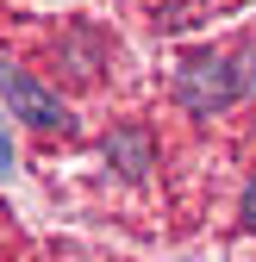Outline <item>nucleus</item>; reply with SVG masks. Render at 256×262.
<instances>
[{
	"instance_id": "f257e3e1",
	"label": "nucleus",
	"mask_w": 256,
	"mask_h": 262,
	"mask_svg": "<svg viewBox=\"0 0 256 262\" xmlns=\"http://www.w3.org/2000/svg\"><path fill=\"white\" fill-rule=\"evenodd\" d=\"M231 94H238V75H231V62H219V56H200V62H181V69H175V100L194 119L225 113Z\"/></svg>"
},
{
	"instance_id": "f03ea898",
	"label": "nucleus",
	"mask_w": 256,
	"mask_h": 262,
	"mask_svg": "<svg viewBox=\"0 0 256 262\" xmlns=\"http://www.w3.org/2000/svg\"><path fill=\"white\" fill-rule=\"evenodd\" d=\"M0 94H7L13 119H25L31 131H69V106L50 88H38L31 69H19V62H0Z\"/></svg>"
},
{
	"instance_id": "20e7f679",
	"label": "nucleus",
	"mask_w": 256,
	"mask_h": 262,
	"mask_svg": "<svg viewBox=\"0 0 256 262\" xmlns=\"http://www.w3.org/2000/svg\"><path fill=\"white\" fill-rule=\"evenodd\" d=\"M7 169H13V131L0 125V175H7Z\"/></svg>"
},
{
	"instance_id": "7ed1b4c3",
	"label": "nucleus",
	"mask_w": 256,
	"mask_h": 262,
	"mask_svg": "<svg viewBox=\"0 0 256 262\" xmlns=\"http://www.w3.org/2000/svg\"><path fill=\"white\" fill-rule=\"evenodd\" d=\"M106 162L119 175H144L150 169V138L138 125H119V131H106Z\"/></svg>"
},
{
	"instance_id": "39448f33",
	"label": "nucleus",
	"mask_w": 256,
	"mask_h": 262,
	"mask_svg": "<svg viewBox=\"0 0 256 262\" xmlns=\"http://www.w3.org/2000/svg\"><path fill=\"white\" fill-rule=\"evenodd\" d=\"M244 225H250V231H256V181L244 187Z\"/></svg>"
}]
</instances>
